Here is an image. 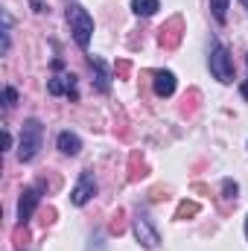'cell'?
Returning <instances> with one entry per match:
<instances>
[{"mask_svg":"<svg viewBox=\"0 0 248 251\" xmlns=\"http://www.w3.org/2000/svg\"><path fill=\"white\" fill-rule=\"evenodd\" d=\"M41 143H44V126L38 123L35 117H29L24 128H21V143H18V158L26 164V161H32L35 155H38V149H41Z\"/></svg>","mask_w":248,"mask_h":251,"instance_id":"obj_1","label":"cell"},{"mask_svg":"<svg viewBox=\"0 0 248 251\" xmlns=\"http://www.w3.org/2000/svg\"><path fill=\"white\" fill-rule=\"evenodd\" d=\"M67 21H70V32H73V41L85 50L91 44V32H94V18L88 15V9H82L79 3H70L67 6Z\"/></svg>","mask_w":248,"mask_h":251,"instance_id":"obj_2","label":"cell"},{"mask_svg":"<svg viewBox=\"0 0 248 251\" xmlns=\"http://www.w3.org/2000/svg\"><path fill=\"white\" fill-rule=\"evenodd\" d=\"M210 73H213V79H219L222 85H228V82H234V59H231V53H228V47L222 44V41H210Z\"/></svg>","mask_w":248,"mask_h":251,"instance_id":"obj_3","label":"cell"},{"mask_svg":"<svg viewBox=\"0 0 248 251\" xmlns=\"http://www.w3.org/2000/svg\"><path fill=\"white\" fill-rule=\"evenodd\" d=\"M134 237H137V243L146 246V249H158V243H161V237H158L152 219H149L146 213H140V210H137V216H134Z\"/></svg>","mask_w":248,"mask_h":251,"instance_id":"obj_4","label":"cell"},{"mask_svg":"<svg viewBox=\"0 0 248 251\" xmlns=\"http://www.w3.org/2000/svg\"><path fill=\"white\" fill-rule=\"evenodd\" d=\"M38 201H41V187H26L21 193V201H18V222H21V225H26V222L32 219Z\"/></svg>","mask_w":248,"mask_h":251,"instance_id":"obj_5","label":"cell"},{"mask_svg":"<svg viewBox=\"0 0 248 251\" xmlns=\"http://www.w3.org/2000/svg\"><path fill=\"white\" fill-rule=\"evenodd\" d=\"M97 193V181H94V173L91 170H85L82 176H79V184L73 187L70 193V201L76 204V207H82V204H88L91 201V196Z\"/></svg>","mask_w":248,"mask_h":251,"instance_id":"obj_6","label":"cell"},{"mask_svg":"<svg viewBox=\"0 0 248 251\" xmlns=\"http://www.w3.org/2000/svg\"><path fill=\"white\" fill-rule=\"evenodd\" d=\"M178 29H181V18H170V21L158 29V32H161V35H158L161 47H167V50L178 47V41H181V32H178Z\"/></svg>","mask_w":248,"mask_h":251,"instance_id":"obj_7","label":"cell"},{"mask_svg":"<svg viewBox=\"0 0 248 251\" xmlns=\"http://www.w3.org/2000/svg\"><path fill=\"white\" fill-rule=\"evenodd\" d=\"M47 91H50L53 97L67 94L70 100H76V76L70 73V76H56V79H50V82H47Z\"/></svg>","mask_w":248,"mask_h":251,"instance_id":"obj_8","label":"cell"},{"mask_svg":"<svg viewBox=\"0 0 248 251\" xmlns=\"http://www.w3.org/2000/svg\"><path fill=\"white\" fill-rule=\"evenodd\" d=\"M88 64L97 70V91H99V94H108V91H111V73H108L105 62H102V59H97V56H91Z\"/></svg>","mask_w":248,"mask_h":251,"instance_id":"obj_9","label":"cell"},{"mask_svg":"<svg viewBox=\"0 0 248 251\" xmlns=\"http://www.w3.org/2000/svg\"><path fill=\"white\" fill-rule=\"evenodd\" d=\"M155 94L158 97H173L175 94V76L170 70H158L155 73Z\"/></svg>","mask_w":248,"mask_h":251,"instance_id":"obj_10","label":"cell"},{"mask_svg":"<svg viewBox=\"0 0 248 251\" xmlns=\"http://www.w3.org/2000/svg\"><path fill=\"white\" fill-rule=\"evenodd\" d=\"M56 143H59V149H62L64 155H79V152H82V140H79V134H73V131H62V134L56 137Z\"/></svg>","mask_w":248,"mask_h":251,"instance_id":"obj_11","label":"cell"},{"mask_svg":"<svg viewBox=\"0 0 248 251\" xmlns=\"http://www.w3.org/2000/svg\"><path fill=\"white\" fill-rule=\"evenodd\" d=\"M131 9H134V15L149 18V15H155V12L161 9V3H158V0H131Z\"/></svg>","mask_w":248,"mask_h":251,"instance_id":"obj_12","label":"cell"},{"mask_svg":"<svg viewBox=\"0 0 248 251\" xmlns=\"http://www.w3.org/2000/svg\"><path fill=\"white\" fill-rule=\"evenodd\" d=\"M210 12L219 24H225L228 21V0H210Z\"/></svg>","mask_w":248,"mask_h":251,"instance_id":"obj_13","label":"cell"},{"mask_svg":"<svg viewBox=\"0 0 248 251\" xmlns=\"http://www.w3.org/2000/svg\"><path fill=\"white\" fill-rule=\"evenodd\" d=\"M198 213V204L196 201H181L178 210H175V219H187V216H196Z\"/></svg>","mask_w":248,"mask_h":251,"instance_id":"obj_14","label":"cell"},{"mask_svg":"<svg viewBox=\"0 0 248 251\" xmlns=\"http://www.w3.org/2000/svg\"><path fill=\"white\" fill-rule=\"evenodd\" d=\"M222 193H225L222 199H228V201H231V199H237V193H240V187H237V181L225 178V181H222Z\"/></svg>","mask_w":248,"mask_h":251,"instance_id":"obj_15","label":"cell"},{"mask_svg":"<svg viewBox=\"0 0 248 251\" xmlns=\"http://www.w3.org/2000/svg\"><path fill=\"white\" fill-rule=\"evenodd\" d=\"M143 170H146V167H143V161H140L137 155H131V178H140V176H146Z\"/></svg>","mask_w":248,"mask_h":251,"instance_id":"obj_16","label":"cell"},{"mask_svg":"<svg viewBox=\"0 0 248 251\" xmlns=\"http://www.w3.org/2000/svg\"><path fill=\"white\" fill-rule=\"evenodd\" d=\"M15 102H18V91H15V88H6V91H3V105L12 108Z\"/></svg>","mask_w":248,"mask_h":251,"instance_id":"obj_17","label":"cell"},{"mask_svg":"<svg viewBox=\"0 0 248 251\" xmlns=\"http://www.w3.org/2000/svg\"><path fill=\"white\" fill-rule=\"evenodd\" d=\"M111 231H114V234H123V213H117V216H114V222H111Z\"/></svg>","mask_w":248,"mask_h":251,"instance_id":"obj_18","label":"cell"},{"mask_svg":"<svg viewBox=\"0 0 248 251\" xmlns=\"http://www.w3.org/2000/svg\"><path fill=\"white\" fill-rule=\"evenodd\" d=\"M29 6H32V12H44L47 9V0H29Z\"/></svg>","mask_w":248,"mask_h":251,"instance_id":"obj_19","label":"cell"},{"mask_svg":"<svg viewBox=\"0 0 248 251\" xmlns=\"http://www.w3.org/2000/svg\"><path fill=\"white\" fill-rule=\"evenodd\" d=\"M3 146H6V149H12V134H9V131L3 134Z\"/></svg>","mask_w":248,"mask_h":251,"instance_id":"obj_20","label":"cell"},{"mask_svg":"<svg viewBox=\"0 0 248 251\" xmlns=\"http://www.w3.org/2000/svg\"><path fill=\"white\" fill-rule=\"evenodd\" d=\"M117 70H120V76H125V73H128V62H120L117 64Z\"/></svg>","mask_w":248,"mask_h":251,"instance_id":"obj_21","label":"cell"},{"mask_svg":"<svg viewBox=\"0 0 248 251\" xmlns=\"http://www.w3.org/2000/svg\"><path fill=\"white\" fill-rule=\"evenodd\" d=\"M240 91H243V100H246V102H248V79H246V82H243V88H240Z\"/></svg>","mask_w":248,"mask_h":251,"instance_id":"obj_22","label":"cell"},{"mask_svg":"<svg viewBox=\"0 0 248 251\" xmlns=\"http://www.w3.org/2000/svg\"><path fill=\"white\" fill-rule=\"evenodd\" d=\"M240 3H243V6H246V9H248V0H240Z\"/></svg>","mask_w":248,"mask_h":251,"instance_id":"obj_23","label":"cell"},{"mask_svg":"<svg viewBox=\"0 0 248 251\" xmlns=\"http://www.w3.org/2000/svg\"><path fill=\"white\" fill-rule=\"evenodd\" d=\"M246 237H248V219H246Z\"/></svg>","mask_w":248,"mask_h":251,"instance_id":"obj_24","label":"cell"}]
</instances>
